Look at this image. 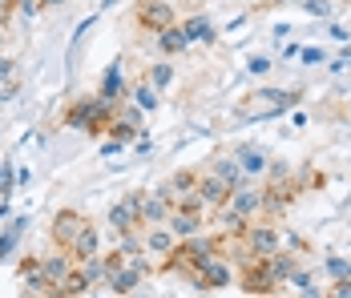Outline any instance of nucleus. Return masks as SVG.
Instances as JSON below:
<instances>
[{"mask_svg":"<svg viewBox=\"0 0 351 298\" xmlns=\"http://www.w3.org/2000/svg\"><path fill=\"white\" fill-rule=\"evenodd\" d=\"M170 201L162 198L158 190H141V226H162L170 218Z\"/></svg>","mask_w":351,"mask_h":298,"instance_id":"obj_14","label":"nucleus"},{"mask_svg":"<svg viewBox=\"0 0 351 298\" xmlns=\"http://www.w3.org/2000/svg\"><path fill=\"white\" fill-rule=\"evenodd\" d=\"M178 12L170 0H138L134 4V25H138V33L145 36H158L166 25H174Z\"/></svg>","mask_w":351,"mask_h":298,"instance_id":"obj_4","label":"nucleus"},{"mask_svg":"<svg viewBox=\"0 0 351 298\" xmlns=\"http://www.w3.org/2000/svg\"><path fill=\"white\" fill-rule=\"evenodd\" d=\"M45 8H49L45 0H16V12H21L25 21H29V16H36V12H45Z\"/></svg>","mask_w":351,"mask_h":298,"instance_id":"obj_35","label":"nucleus"},{"mask_svg":"<svg viewBox=\"0 0 351 298\" xmlns=\"http://www.w3.org/2000/svg\"><path fill=\"white\" fill-rule=\"evenodd\" d=\"M178 4H182V8H186V12H198V8H202V4H206V0H178Z\"/></svg>","mask_w":351,"mask_h":298,"instance_id":"obj_42","label":"nucleus"},{"mask_svg":"<svg viewBox=\"0 0 351 298\" xmlns=\"http://www.w3.org/2000/svg\"><path fill=\"white\" fill-rule=\"evenodd\" d=\"M141 278H145V274H141L138 266H130V262H121V266H113V270H109V295H134V290H138L141 286Z\"/></svg>","mask_w":351,"mask_h":298,"instance_id":"obj_16","label":"nucleus"},{"mask_svg":"<svg viewBox=\"0 0 351 298\" xmlns=\"http://www.w3.org/2000/svg\"><path fill=\"white\" fill-rule=\"evenodd\" d=\"M239 242H243L250 254L267 258V254H275V250L282 246V230H279V222H275V218H267V214H263V218H254V222L246 226V234L239 238Z\"/></svg>","mask_w":351,"mask_h":298,"instance_id":"obj_2","label":"nucleus"},{"mask_svg":"<svg viewBox=\"0 0 351 298\" xmlns=\"http://www.w3.org/2000/svg\"><path fill=\"white\" fill-rule=\"evenodd\" d=\"M85 226H89V218H85L81 210L61 206V210L53 214V222H49V238H53V246H57V250H73V246H77V238L85 234Z\"/></svg>","mask_w":351,"mask_h":298,"instance_id":"obj_3","label":"nucleus"},{"mask_svg":"<svg viewBox=\"0 0 351 298\" xmlns=\"http://www.w3.org/2000/svg\"><path fill=\"white\" fill-rule=\"evenodd\" d=\"M234 158H239L243 173H246V177H254V182H263V177H267V169H271V153H267L263 145H239V149H234Z\"/></svg>","mask_w":351,"mask_h":298,"instance_id":"obj_9","label":"nucleus"},{"mask_svg":"<svg viewBox=\"0 0 351 298\" xmlns=\"http://www.w3.org/2000/svg\"><path fill=\"white\" fill-rule=\"evenodd\" d=\"M174 242L178 238H174V230H170L166 222H162V226H141V246H145V254H154L158 262L174 250Z\"/></svg>","mask_w":351,"mask_h":298,"instance_id":"obj_10","label":"nucleus"},{"mask_svg":"<svg viewBox=\"0 0 351 298\" xmlns=\"http://www.w3.org/2000/svg\"><path fill=\"white\" fill-rule=\"evenodd\" d=\"M154 45H158V57H170V61H174V57H182V53H190V36H186V29H182V25H166V29H162V33L154 36Z\"/></svg>","mask_w":351,"mask_h":298,"instance_id":"obj_11","label":"nucleus"},{"mask_svg":"<svg viewBox=\"0 0 351 298\" xmlns=\"http://www.w3.org/2000/svg\"><path fill=\"white\" fill-rule=\"evenodd\" d=\"M106 222L117 238H121V234H138L141 230V190H130L125 198L113 201L109 214H106Z\"/></svg>","mask_w":351,"mask_h":298,"instance_id":"obj_5","label":"nucleus"},{"mask_svg":"<svg viewBox=\"0 0 351 298\" xmlns=\"http://www.w3.org/2000/svg\"><path fill=\"white\" fill-rule=\"evenodd\" d=\"M29 182H33V169L16 166V186H29Z\"/></svg>","mask_w":351,"mask_h":298,"instance_id":"obj_41","label":"nucleus"},{"mask_svg":"<svg viewBox=\"0 0 351 298\" xmlns=\"http://www.w3.org/2000/svg\"><path fill=\"white\" fill-rule=\"evenodd\" d=\"M206 169H210V173H218V177H226L230 186L246 182V173H243V166H239V158H234V153H222V149H214V153H210Z\"/></svg>","mask_w":351,"mask_h":298,"instance_id":"obj_19","label":"nucleus"},{"mask_svg":"<svg viewBox=\"0 0 351 298\" xmlns=\"http://www.w3.org/2000/svg\"><path fill=\"white\" fill-rule=\"evenodd\" d=\"M97 97H106V101H125L130 97V85H125V77H121V61H113V65L101 73Z\"/></svg>","mask_w":351,"mask_h":298,"instance_id":"obj_18","label":"nucleus"},{"mask_svg":"<svg viewBox=\"0 0 351 298\" xmlns=\"http://www.w3.org/2000/svg\"><path fill=\"white\" fill-rule=\"evenodd\" d=\"M73 266H77V262H73L69 250H53V254H40V270H45V278H49L57 290H61V282L69 278Z\"/></svg>","mask_w":351,"mask_h":298,"instance_id":"obj_15","label":"nucleus"},{"mask_svg":"<svg viewBox=\"0 0 351 298\" xmlns=\"http://www.w3.org/2000/svg\"><path fill=\"white\" fill-rule=\"evenodd\" d=\"M21 295H40V298H61V290L45 278V270H33L21 278Z\"/></svg>","mask_w":351,"mask_h":298,"instance_id":"obj_22","label":"nucleus"},{"mask_svg":"<svg viewBox=\"0 0 351 298\" xmlns=\"http://www.w3.org/2000/svg\"><path fill=\"white\" fill-rule=\"evenodd\" d=\"M101 21V12H89L85 21H77V29H73V40H69V65H77V53H81V45H85V36L93 33V25Z\"/></svg>","mask_w":351,"mask_h":298,"instance_id":"obj_27","label":"nucleus"},{"mask_svg":"<svg viewBox=\"0 0 351 298\" xmlns=\"http://www.w3.org/2000/svg\"><path fill=\"white\" fill-rule=\"evenodd\" d=\"M186 36H190V45H214L218 40V29H214V21L206 12H186V21H178Z\"/></svg>","mask_w":351,"mask_h":298,"instance_id":"obj_13","label":"nucleus"},{"mask_svg":"<svg viewBox=\"0 0 351 298\" xmlns=\"http://www.w3.org/2000/svg\"><path fill=\"white\" fill-rule=\"evenodd\" d=\"M106 137H113V141H121V145H130V141H138V137H145V129H141V125H134V121H125V117L117 113Z\"/></svg>","mask_w":351,"mask_h":298,"instance_id":"obj_28","label":"nucleus"},{"mask_svg":"<svg viewBox=\"0 0 351 298\" xmlns=\"http://www.w3.org/2000/svg\"><path fill=\"white\" fill-rule=\"evenodd\" d=\"M198 173H202V169H174V173L166 177V186H170V194H174V206H182V201H190L198 194Z\"/></svg>","mask_w":351,"mask_h":298,"instance_id":"obj_17","label":"nucleus"},{"mask_svg":"<svg viewBox=\"0 0 351 298\" xmlns=\"http://www.w3.org/2000/svg\"><path fill=\"white\" fill-rule=\"evenodd\" d=\"M45 4H49V8H57V4H65V0H45Z\"/></svg>","mask_w":351,"mask_h":298,"instance_id":"obj_44","label":"nucleus"},{"mask_svg":"<svg viewBox=\"0 0 351 298\" xmlns=\"http://www.w3.org/2000/svg\"><path fill=\"white\" fill-rule=\"evenodd\" d=\"M327 274H331V278H348L351 262H348V258H339V254H331V258H327Z\"/></svg>","mask_w":351,"mask_h":298,"instance_id":"obj_33","label":"nucleus"},{"mask_svg":"<svg viewBox=\"0 0 351 298\" xmlns=\"http://www.w3.org/2000/svg\"><path fill=\"white\" fill-rule=\"evenodd\" d=\"M230 194H234V186L226 182V177H218V173H210V169H202L198 173V198L206 201V210H218V206H226L230 201Z\"/></svg>","mask_w":351,"mask_h":298,"instance_id":"obj_8","label":"nucleus"},{"mask_svg":"<svg viewBox=\"0 0 351 298\" xmlns=\"http://www.w3.org/2000/svg\"><path fill=\"white\" fill-rule=\"evenodd\" d=\"M21 186H16V158L12 153H4V162H0V201H12Z\"/></svg>","mask_w":351,"mask_h":298,"instance_id":"obj_26","label":"nucleus"},{"mask_svg":"<svg viewBox=\"0 0 351 298\" xmlns=\"http://www.w3.org/2000/svg\"><path fill=\"white\" fill-rule=\"evenodd\" d=\"M226 206H230V210H239V214H243L246 222L263 218V182H254V177H246V182H239Z\"/></svg>","mask_w":351,"mask_h":298,"instance_id":"obj_6","label":"nucleus"},{"mask_svg":"<svg viewBox=\"0 0 351 298\" xmlns=\"http://www.w3.org/2000/svg\"><path fill=\"white\" fill-rule=\"evenodd\" d=\"M16 16V0H0V29Z\"/></svg>","mask_w":351,"mask_h":298,"instance_id":"obj_37","label":"nucleus"},{"mask_svg":"<svg viewBox=\"0 0 351 298\" xmlns=\"http://www.w3.org/2000/svg\"><path fill=\"white\" fill-rule=\"evenodd\" d=\"M299 8L307 16H331V0H299Z\"/></svg>","mask_w":351,"mask_h":298,"instance_id":"obj_32","label":"nucleus"},{"mask_svg":"<svg viewBox=\"0 0 351 298\" xmlns=\"http://www.w3.org/2000/svg\"><path fill=\"white\" fill-rule=\"evenodd\" d=\"M130 101H138L145 113H158V109H162V89H154V85H149V77L141 73L138 81L130 85Z\"/></svg>","mask_w":351,"mask_h":298,"instance_id":"obj_20","label":"nucleus"},{"mask_svg":"<svg viewBox=\"0 0 351 298\" xmlns=\"http://www.w3.org/2000/svg\"><path fill=\"white\" fill-rule=\"evenodd\" d=\"M77 295H93V282H89V274H85V266L77 262L69 270V278L61 282V298H77Z\"/></svg>","mask_w":351,"mask_h":298,"instance_id":"obj_23","label":"nucleus"},{"mask_svg":"<svg viewBox=\"0 0 351 298\" xmlns=\"http://www.w3.org/2000/svg\"><path fill=\"white\" fill-rule=\"evenodd\" d=\"M145 77H149L154 89H170V85H174V61H170V57H158L154 65L145 69Z\"/></svg>","mask_w":351,"mask_h":298,"instance_id":"obj_25","label":"nucleus"},{"mask_svg":"<svg viewBox=\"0 0 351 298\" xmlns=\"http://www.w3.org/2000/svg\"><path fill=\"white\" fill-rule=\"evenodd\" d=\"M234 282H239V274H234V266L226 262V254L206 258V262L190 274V286L202 290V295H206V290H226V286H234Z\"/></svg>","mask_w":351,"mask_h":298,"instance_id":"obj_1","label":"nucleus"},{"mask_svg":"<svg viewBox=\"0 0 351 298\" xmlns=\"http://www.w3.org/2000/svg\"><path fill=\"white\" fill-rule=\"evenodd\" d=\"M327 33L335 36V40H351V29H348V25H327Z\"/></svg>","mask_w":351,"mask_h":298,"instance_id":"obj_40","label":"nucleus"},{"mask_svg":"<svg viewBox=\"0 0 351 298\" xmlns=\"http://www.w3.org/2000/svg\"><path fill=\"white\" fill-rule=\"evenodd\" d=\"M287 286H295L299 295H323V290L315 286V278H311V270H303V266H299V270L287 278Z\"/></svg>","mask_w":351,"mask_h":298,"instance_id":"obj_30","label":"nucleus"},{"mask_svg":"<svg viewBox=\"0 0 351 298\" xmlns=\"http://www.w3.org/2000/svg\"><path fill=\"white\" fill-rule=\"evenodd\" d=\"M125 145L121 141H113V137H106V145H101V158H113V153H121Z\"/></svg>","mask_w":351,"mask_h":298,"instance_id":"obj_39","label":"nucleus"},{"mask_svg":"<svg viewBox=\"0 0 351 298\" xmlns=\"http://www.w3.org/2000/svg\"><path fill=\"white\" fill-rule=\"evenodd\" d=\"M327 57H331V53H327L323 45H307V49L299 53V61H303V65H327Z\"/></svg>","mask_w":351,"mask_h":298,"instance_id":"obj_31","label":"nucleus"},{"mask_svg":"<svg viewBox=\"0 0 351 298\" xmlns=\"http://www.w3.org/2000/svg\"><path fill=\"white\" fill-rule=\"evenodd\" d=\"M275 4H299V0H267L263 8H275Z\"/></svg>","mask_w":351,"mask_h":298,"instance_id":"obj_43","label":"nucleus"},{"mask_svg":"<svg viewBox=\"0 0 351 298\" xmlns=\"http://www.w3.org/2000/svg\"><path fill=\"white\" fill-rule=\"evenodd\" d=\"M93 105H97V93H85V97H73L65 109H61V125L65 129H81L89 125V113H93Z\"/></svg>","mask_w":351,"mask_h":298,"instance_id":"obj_12","label":"nucleus"},{"mask_svg":"<svg viewBox=\"0 0 351 298\" xmlns=\"http://www.w3.org/2000/svg\"><path fill=\"white\" fill-rule=\"evenodd\" d=\"M40 270V254H21V262H16V278H25V274H33Z\"/></svg>","mask_w":351,"mask_h":298,"instance_id":"obj_34","label":"nucleus"},{"mask_svg":"<svg viewBox=\"0 0 351 298\" xmlns=\"http://www.w3.org/2000/svg\"><path fill=\"white\" fill-rule=\"evenodd\" d=\"M323 295H331V298H351V274H348V278H335V282H331Z\"/></svg>","mask_w":351,"mask_h":298,"instance_id":"obj_36","label":"nucleus"},{"mask_svg":"<svg viewBox=\"0 0 351 298\" xmlns=\"http://www.w3.org/2000/svg\"><path fill=\"white\" fill-rule=\"evenodd\" d=\"M69 254H73V262H89L93 254H101V234H97V226H93V222L85 226V234L77 238V246H73Z\"/></svg>","mask_w":351,"mask_h":298,"instance_id":"obj_21","label":"nucleus"},{"mask_svg":"<svg viewBox=\"0 0 351 298\" xmlns=\"http://www.w3.org/2000/svg\"><path fill=\"white\" fill-rule=\"evenodd\" d=\"M25 226H29V218H12V226H4V230H0V262H4V258H12V250L21 246Z\"/></svg>","mask_w":351,"mask_h":298,"instance_id":"obj_24","label":"nucleus"},{"mask_svg":"<svg viewBox=\"0 0 351 298\" xmlns=\"http://www.w3.org/2000/svg\"><path fill=\"white\" fill-rule=\"evenodd\" d=\"M166 226L174 230V238H194V234H202L206 226H210V214L190 210V206H174L170 218H166Z\"/></svg>","mask_w":351,"mask_h":298,"instance_id":"obj_7","label":"nucleus"},{"mask_svg":"<svg viewBox=\"0 0 351 298\" xmlns=\"http://www.w3.org/2000/svg\"><path fill=\"white\" fill-rule=\"evenodd\" d=\"M275 65H279V57H267V53H250V57H246V73H250V77H271Z\"/></svg>","mask_w":351,"mask_h":298,"instance_id":"obj_29","label":"nucleus"},{"mask_svg":"<svg viewBox=\"0 0 351 298\" xmlns=\"http://www.w3.org/2000/svg\"><path fill=\"white\" fill-rule=\"evenodd\" d=\"M0 49H4V29H0Z\"/></svg>","mask_w":351,"mask_h":298,"instance_id":"obj_45","label":"nucleus"},{"mask_svg":"<svg viewBox=\"0 0 351 298\" xmlns=\"http://www.w3.org/2000/svg\"><path fill=\"white\" fill-rule=\"evenodd\" d=\"M299 53H303V45H299V40H287V49L279 53V61H295Z\"/></svg>","mask_w":351,"mask_h":298,"instance_id":"obj_38","label":"nucleus"}]
</instances>
